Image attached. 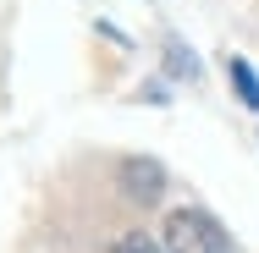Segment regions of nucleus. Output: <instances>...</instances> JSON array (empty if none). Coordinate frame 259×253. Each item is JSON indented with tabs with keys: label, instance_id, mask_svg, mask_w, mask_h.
<instances>
[{
	"label": "nucleus",
	"instance_id": "nucleus-1",
	"mask_svg": "<svg viewBox=\"0 0 259 253\" xmlns=\"http://www.w3.org/2000/svg\"><path fill=\"white\" fill-rule=\"evenodd\" d=\"M165 253H232V237L221 231V220L204 209H177L165 215Z\"/></svg>",
	"mask_w": 259,
	"mask_h": 253
},
{
	"label": "nucleus",
	"instance_id": "nucleus-2",
	"mask_svg": "<svg viewBox=\"0 0 259 253\" xmlns=\"http://www.w3.org/2000/svg\"><path fill=\"white\" fill-rule=\"evenodd\" d=\"M121 187H127L133 204H155L165 193V171L155 160H121Z\"/></svg>",
	"mask_w": 259,
	"mask_h": 253
},
{
	"label": "nucleus",
	"instance_id": "nucleus-3",
	"mask_svg": "<svg viewBox=\"0 0 259 253\" xmlns=\"http://www.w3.org/2000/svg\"><path fill=\"white\" fill-rule=\"evenodd\" d=\"M226 72H232V83H237L243 105H248V110H259V77H254V66H248L243 55H232V66H226Z\"/></svg>",
	"mask_w": 259,
	"mask_h": 253
},
{
	"label": "nucleus",
	"instance_id": "nucleus-4",
	"mask_svg": "<svg viewBox=\"0 0 259 253\" xmlns=\"http://www.w3.org/2000/svg\"><path fill=\"white\" fill-rule=\"evenodd\" d=\"M110 253H160V248H155V237H144V231H133V237H121V242H116Z\"/></svg>",
	"mask_w": 259,
	"mask_h": 253
},
{
	"label": "nucleus",
	"instance_id": "nucleus-5",
	"mask_svg": "<svg viewBox=\"0 0 259 253\" xmlns=\"http://www.w3.org/2000/svg\"><path fill=\"white\" fill-rule=\"evenodd\" d=\"M171 72H193V61H188V50H182V44H171Z\"/></svg>",
	"mask_w": 259,
	"mask_h": 253
}]
</instances>
